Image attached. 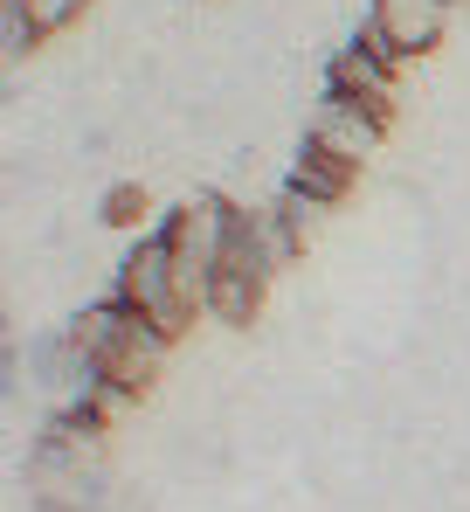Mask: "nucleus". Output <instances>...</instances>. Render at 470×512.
<instances>
[{"mask_svg":"<svg viewBox=\"0 0 470 512\" xmlns=\"http://www.w3.org/2000/svg\"><path fill=\"white\" fill-rule=\"evenodd\" d=\"M63 326L77 333V346L90 353V367H97L111 388H125V395H146L159 381V367H166V353H173V340L159 333L153 319L125 312L111 291H104L97 305H83L77 319H63Z\"/></svg>","mask_w":470,"mask_h":512,"instance_id":"f257e3e1","label":"nucleus"},{"mask_svg":"<svg viewBox=\"0 0 470 512\" xmlns=\"http://www.w3.org/2000/svg\"><path fill=\"white\" fill-rule=\"evenodd\" d=\"M111 298L125 305V312H139V319H153L166 340H180L187 326H194V298L180 291V270H173V250H166V236H139L132 250L118 256V277H111Z\"/></svg>","mask_w":470,"mask_h":512,"instance_id":"f03ea898","label":"nucleus"},{"mask_svg":"<svg viewBox=\"0 0 470 512\" xmlns=\"http://www.w3.org/2000/svg\"><path fill=\"white\" fill-rule=\"evenodd\" d=\"M305 139L360 167V160L388 139V118H381V111H367V104H353V97H339V90H318V97H312V118H305Z\"/></svg>","mask_w":470,"mask_h":512,"instance_id":"7ed1b4c3","label":"nucleus"},{"mask_svg":"<svg viewBox=\"0 0 470 512\" xmlns=\"http://www.w3.org/2000/svg\"><path fill=\"white\" fill-rule=\"evenodd\" d=\"M325 90H339V97H353V104H367V111L394 118V70L381 63V56H367L353 35L325 56Z\"/></svg>","mask_w":470,"mask_h":512,"instance_id":"20e7f679","label":"nucleus"},{"mask_svg":"<svg viewBox=\"0 0 470 512\" xmlns=\"http://www.w3.org/2000/svg\"><path fill=\"white\" fill-rule=\"evenodd\" d=\"M263 291H270V277H256V270H242L222 256V270L208 277V291H201V312H215V319H229V326H249L256 312H263Z\"/></svg>","mask_w":470,"mask_h":512,"instance_id":"39448f33","label":"nucleus"},{"mask_svg":"<svg viewBox=\"0 0 470 512\" xmlns=\"http://www.w3.org/2000/svg\"><path fill=\"white\" fill-rule=\"evenodd\" d=\"M374 14L388 21V35L401 42V56H422V49H436L450 0H374Z\"/></svg>","mask_w":470,"mask_h":512,"instance_id":"423d86ee","label":"nucleus"},{"mask_svg":"<svg viewBox=\"0 0 470 512\" xmlns=\"http://www.w3.org/2000/svg\"><path fill=\"white\" fill-rule=\"evenodd\" d=\"M291 194H312V201H325V208H339L346 201V187H353V160H339V153H325V146H298V167H291V180H284Z\"/></svg>","mask_w":470,"mask_h":512,"instance_id":"0eeeda50","label":"nucleus"},{"mask_svg":"<svg viewBox=\"0 0 470 512\" xmlns=\"http://www.w3.org/2000/svg\"><path fill=\"white\" fill-rule=\"evenodd\" d=\"M42 35H49V28H42V14H35L28 0H0V56H7V70H14Z\"/></svg>","mask_w":470,"mask_h":512,"instance_id":"6e6552de","label":"nucleus"},{"mask_svg":"<svg viewBox=\"0 0 470 512\" xmlns=\"http://www.w3.org/2000/svg\"><path fill=\"white\" fill-rule=\"evenodd\" d=\"M353 42H360V49H367V56H381V63H388V70H401V63H408V56H401V42H394V35H388V21H381V14H374V7H367V14H360V28H353Z\"/></svg>","mask_w":470,"mask_h":512,"instance_id":"1a4fd4ad","label":"nucleus"},{"mask_svg":"<svg viewBox=\"0 0 470 512\" xmlns=\"http://www.w3.org/2000/svg\"><path fill=\"white\" fill-rule=\"evenodd\" d=\"M139 215H146V194H139V187H111L104 222H111V229H125V222H139Z\"/></svg>","mask_w":470,"mask_h":512,"instance_id":"9d476101","label":"nucleus"}]
</instances>
